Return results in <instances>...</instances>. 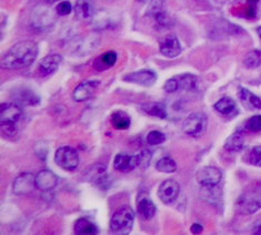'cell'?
<instances>
[{"label": "cell", "mask_w": 261, "mask_h": 235, "mask_svg": "<svg viewBox=\"0 0 261 235\" xmlns=\"http://www.w3.org/2000/svg\"><path fill=\"white\" fill-rule=\"evenodd\" d=\"M38 45L32 40L17 42L2 58L4 69L17 70L32 66L38 57Z\"/></svg>", "instance_id": "cell-1"}, {"label": "cell", "mask_w": 261, "mask_h": 235, "mask_svg": "<svg viewBox=\"0 0 261 235\" xmlns=\"http://www.w3.org/2000/svg\"><path fill=\"white\" fill-rule=\"evenodd\" d=\"M236 207L244 215H251L261 210V182L248 184L236 202Z\"/></svg>", "instance_id": "cell-2"}, {"label": "cell", "mask_w": 261, "mask_h": 235, "mask_svg": "<svg viewBox=\"0 0 261 235\" xmlns=\"http://www.w3.org/2000/svg\"><path fill=\"white\" fill-rule=\"evenodd\" d=\"M135 222V212L129 205L119 208L110 219L109 230L111 235H128Z\"/></svg>", "instance_id": "cell-3"}, {"label": "cell", "mask_w": 261, "mask_h": 235, "mask_svg": "<svg viewBox=\"0 0 261 235\" xmlns=\"http://www.w3.org/2000/svg\"><path fill=\"white\" fill-rule=\"evenodd\" d=\"M208 126V118L203 112H194L186 118L182 130L186 134L192 138H199L206 132Z\"/></svg>", "instance_id": "cell-4"}, {"label": "cell", "mask_w": 261, "mask_h": 235, "mask_svg": "<svg viewBox=\"0 0 261 235\" xmlns=\"http://www.w3.org/2000/svg\"><path fill=\"white\" fill-rule=\"evenodd\" d=\"M55 162L66 171H74L79 165V154L71 146H61L55 153Z\"/></svg>", "instance_id": "cell-5"}, {"label": "cell", "mask_w": 261, "mask_h": 235, "mask_svg": "<svg viewBox=\"0 0 261 235\" xmlns=\"http://www.w3.org/2000/svg\"><path fill=\"white\" fill-rule=\"evenodd\" d=\"M221 171L215 166H203L200 170H198L196 179L198 183L204 188L217 187L221 181Z\"/></svg>", "instance_id": "cell-6"}, {"label": "cell", "mask_w": 261, "mask_h": 235, "mask_svg": "<svg viewBox=\"0 0 261 235\" xmlns=\"http://www.w3.org/2000/svg\"><path fill=\"white\" fill-rule=\"evenodd\" d=\"M36 188V175L33 173L24 172L18 175L14 184H12V190L16 195H28L34 191Z\"/></svg>", "instance_id": "cell-7"}, {"label": "cell", "mask_w": 261, "mask_h": 235, "mask_svg": "<svg viewBox=\"0 0 261 235\" xmlns=\"http://www.w3.org/2000/svg\"><path fill=\"white\" fill-rule=\"evenodd\" d=\"M180 193V184L172 179H168L160 184L158 189V196L161 202L165 204H172Z\"/></svg>", "instance_id": "cell-8"}, {"label": "cell", "mask_w": 261, "mask_h": 235, "mask_svg": "<svg viewBox=\"0 0 261 235\" xmlns=\"http://www.w3.org/2000/svg\"><path fill=\"white\" fill-rule=\"evenodd\" d=\"M2 113V126H17L22 116V110L14 102H5L0 109Z\"/></svg>", "instance_id": "cell-9"}, {"label": "cell", "mask_w": 261, "mask_h": 235, "mask_svg": "<svg viewBox=\"0 0 261 235\" xmlns=\"http://www.w3.org/2000/svg\"><path fill=\"white\" fill-rule=\"evenodd\" d=\"M100 85V81L99 80H85L82 83H79L76 88H74L72 92V98L76 102H84L88 100L94 94L96 90Z\"/></svg>", "instance_id": "cell-10"}, {"label": "cell", "mask_w": 261, "mask_h": 235, "mask_svg": "<svg viewBox=\"0 0 261 235\" xmlns=\"http://www.w3.org/2000/svg\"><path fill=\"white\" fill-rule=\"evenodd\" d=\"M123 80L126 82L136 83L142 86H151L157 80L156 72L149 69H144L139 71H135L132 73H128L127 76L123 77Z\"/></svg>", "instance_id": "cell-11"}, {"label": "cell", "mask_w": 261, "mask_h": 235, "mask_svg": "<svg viewBox=\"0 0 261 235\" xmlns=\"http://www.w3.org/2000/svg\"><path fill=\"white\" fill-rule=\"evenodd\" d=\"M61 63H63V57H61L60 54H48L45 58H42L40 60L38 68H37V71H38L39 76L41 77L50 76L54 72L57 71Z\"/></svg>", "instance_id": "cell-12"}, {"label": "cell", "mask_w": 261, "mask_h": 235, "mask_svg": "<svg viewBox=\"0 0 261 235\" xmlns=\"http://www.w3.org/2000/svg\"><path fill=\"white\" fill-rule=\"evenodd\" d=\"M160 52L167 58H175L181 52V46L175 35H168L160 41Z\"/></svg>", "instance_id": "cell-13"}, {"label": "cell", "mask_w": 261, "mask_h": 235, "mask_svg": "<svg viewBox=\"0 0 261 235\" xmlns=\"http://www.w3.org/2000/svg\"><path fill=\"white\" fill-rule=\"evenodd\" d=\"M58 183V178L54 172L49 170H41L36 174V188L43 192L51 191Z\"/></svg>", "instance_id": "cell-14"}, {"label": "cell", "mask_w": 261, "mask_h": 235, "mask_svg": "<svg viewBox=\"0 0 261 235\" xmlns=\"http://www.w3.org/2000/svg\"><path fill=\"white\" fill-rule=\"evenodd\" d=\"M108 173L107 168L101 163L92 164L85 172V179L88 182L94 183L95 185H101L107 181Z\"/></svg>", "instance_id": "cell-15"}, {"label": "cell", "mask_w": 261, "mask_h": 235, "mask_svg": "<svg viewBox=\"0 0 261 235\" xmlns=\"http://www.w3.org/2000/svg\"><path fill=\"white\" fill-rule=\"evenodd\" d=\"M137 213H138L139 218L149 221L153 219V216L157 213V208L151 199L147 195L139 196L138 202H137Z\"/></svg>", "instance_id": "cell-16"}, {"label": "cell", "mask_w": 261, "mask_h": 235, "mask_svg": "<svg viewBox=\"0 0 261 235\" xmlns=\"http://www.w3.org/2000/svg\"><path fill=\"white\" fill-rule=\"evenodd\" d=\"M114 168L117 171L123 173H127L129 171H133L136 168H138L137 154L136 156H129V154L126 153H118L114 161Z\"/></svg>", "instance_id": "cell-17"}, {"label": "cell", "mask_w": 261, "mask_h": 235, "mask_svg": "<svg viewBox=\"0 0 261 235\" xmlns=\"http://www.w3.org/2000/svg\"><path fill=\"white\" fill-rule=\"evenodd\" d=\"M100 43V36L98 34H88L83 39H80L76 45V52L80 55H85L92 52Z\"/></svg>", "instance_id": "cell-18"}, {"label": "cell", "mask_w": 261, "mask_h": 235, "mask_svg": "<svg viewBox=\"0 0 261 235\" xmlns=\"http://www.w3.org/2000/svg\"><path fill=\"white\" fill-rule=\"evenodd\" d=\"M98 225L88 218H79L73 224L74 235H99Z\"/></svg>", "instance_id": "cell-19"}, {"label": "cell", "mask_w": 261, "mask_h": 235, "mask_svg": "<svg viewBox=\"0 0 261 235\" xmlns=\"http://www.w3.org/2000/svg\"><path fill=\"white\" fill-rule=\"evenodd\" d=\"M50 9L47 8L46 6H38L35 9V15L33 17V22L35 26L39 28H45L51 23V21L55 19L53 12L49 11Z\"/></svg>", "instance_id": "cell-20"}, {"label": "cell", "mask_w": 261, "mask_h": 235, "mask_svg": "<svg viewBox=\"0 0 261 235\" xmlns=\"http://www.w3.org/2000/svg\"><path fill=\"white\" fill-rule=\"evenodd\" d=\"M73 10L74 15L80 20L91 19L95 15L94 5H92L91 0H77Z\"/></svg>", "instance_id": "cell-21"}, {"label": "cell", "mask_w": 261, "mask_h": 235, "mask_svg": "<svg viewBox=\"0 0 261 235\" xmlns=\"http://www.w3.org/2000/svg\"><path fill=\"white\" fill-rule=\"evenodd\" d=\"M238 96L242 106H244L246 109H249V110L261 109V99L256 95H253L251 91L245 88H240Z\"/></svg>", "instance_id": "cell-22"}, {"label": "cell", "mask_w": 261, "mask_h": 235, "mask_svg": "<svg viewBox=\"0 0 261 235\" xmlns=\"http://www.w3.org/2000/svg\"><path fill=\"white\" fill-rule=\"evenodd\" d=\"M117 59L118 54L116 51H107L96 58V60L94 61V68L99 72L108 70L116 65Z\"/></svg>", "instance_id": "cell-23"}, {"label": "cell", "mask_w": 261, "mask_h": 235, "mask_svg": "<svg viewBox=\"0 0 261 235\" xmlns=\"http://www.w3.org/2000/svg\"><path fill=\"white\" fill-rule=\"evenodd\" d=\"M217 112L222 115H233L237 113V106L233 99L225 97L220 99L219 101H217L214 106Z\"/></svg>", "instance_id": "cell-24"}, {"label": "cell", "mask_w": 261, "mask_h": 235, "mask_svg": "<svg viewBox=\"0 0 261 235\" xmlns=\"http://www.w3.org/2000/svg\"><path fill=\"white\" fill-rule=\"evenodd\" d=\"M245 145V137L240 131L232 133L225 142V150L229 152H239Z\"/></svg>", "instance_id": "cell-25"}, {"label": "cell", "mask_w": 261, "mask_h": 235, "mask_svg": "<svg viewBox=\"0 0 261 235\" xmlns=\"http://www.w3.org/2000/svg\"><path fill=\"white\" fill-rule=\"evenodd\" d=\"M110 122L111 126L117 130H127L130 127L132 120H130V116L123 111H116L111 114Z\"/></svg>", "instance_id": "cell-26"}, {"label": "cell", "mask_w": 261, "mask_h": 235, "mask_svg": "<svg viewBox=\"0 0 261 235\" xmlns=\"http://www.w3.org/2000/svg\"><path fill=\"white\" fill-rule=\"evenodd\" d=\"M179 82V90L186 91H197L199 89V79L192 75H181L177 76Z\"/></svg>", "instance_id": "cell-27"}, {"label": "cell", "mask_w": 261, "mask_h": 235, "mask_svg": "<svg viewBox=\"0 0 261 235\" xmlns=\"http://www.w3.org/2000/svg\"><path fill=\"white\" fill-rule=\"evenodd\" d=\"M141 110L149 115L160 118V119H166L167 118V111L163 103L150 102V103L142 104Z\"/></svg>", "instance_id": "cell-28"}, {"label": "cell", "mask_w": 261, "mask_h": 235, "mask_svg": "<svg viewBox=\"0 0 261 235\" xmlns=\"http://www.w3.org/2000/svg\"><path fill=\"white\" fill-rule=\"evenodd\" d=\"M16 98L18 102L24 104V106H35V104L39 102V98L35 95V92L29 89L20 90Z\"/></svg>", "instance_id": "cell-29"}, {"label": "cell", "mask_w": 261, "mask_h": 235, "mask_svg": "<svg viewBox=\"0 0 261 235\" xmlns=\"http://www.w3.org/2000/svg\"><path fill=\"white\" fill-rule=\"evenodd\" d=\"M244 65L247 69H256L261 66V51L252 50L244 58Z\"/></svg>", "instance_id": "cell-30"}, {"label": "cell", "mask_w": 261, "mask_h": 235, "mask_svg": "<svg viewBox=\"0 0 261 235\" xmlns=\"http://www.w3.org/2000/svg\"><path fill=\"white\" fill-rule=\"evenodd\" d=\"M156 169L163 173H173L177 171V164L171 158L165 157L158 161L156 164Z\"/></svg>", "instance_id": "cell-31"}, {"label": "cell", "mask_w": 261, "mask_h": 235, "mask_svg": "<svg viewBox=\"0 0 261 235\" xmlns=\"http://www.w3.org/2000/svg\"><path fill=\"white\" fill-rule=\"evenodd\" d=\"M166 141V134L158 130H152L147 135V143L150 145H159L163 144Z\"/></svg>", "instance_id": "cell-32"}, {"label": "cell", "mask_w": 261, "mask_h": 235, "mask_svg": "<svg viewBox=\"0 0 261 235\" xmlns=\"http://www.w3.org/2000/svg\"><path fill=\"white\" fill-rule=\"evenodd\" d=\"M246 130L252 133L261 131V114L253 115L246 122Z\"/></svg>", "instance_id": "cell-33"}, {"label": "cell", "mask_w": 261, "mask_h": 235, "mask_svg": "<svg viewBox=\"0 0 261 235\" xmlns=\"http://www.w3.org/2000/svg\"><path fill=\"white\" fill-rule=\"evenodd\" d=\"M152 158L151 151L148 150H142L141 152H139L137 154V159H138V168L141 169H146L150 164V161Z\"/></svg>", "instance_id": "cell-34"}, {"label": "cell", "mask_w": 261, "mask_h": 235, "mask_svg": "<svg viewBox=\"0 0 261 235\" xmlns=\"http://www.w3.org/2000/svg\"><path fill=\"white\" fill-rule=\"evenodd\" d=\"M249 162L254 165L261 168V145L254 146L249 153Z\"/></svg>", "instance_id": "cell-35"}, {"label": "cell", "mask_w": 261, "mask_h": 235, "mask_svg": "<svg viewBox=\"0 0 261 235\" xmlns=\"http://www.w3.org/2000/svg\"><path fill=\"white\" fill-rule=\"evenodd\" d=\"M56 11L59 16H68L72 11V6L69 2H61L56 7Z\"/></svg>", "instance_id": "cell-36"}, {"label": "cell", "mask_w": 261, "mask_h": 235, "mask_svg": "<svg viewBox=\"0 0 261 235\" xmlns=\"http://www.w3.org/2000/svg\"><path fill=\"white\" fill-rule=\"evenodd\" d=\"M164 89L168 92V94H173V92L178 91L179 90V82H178L177 77H173L169 80H167L165 85H164Z\"/></svg>", "instance_id": "cell-37"}, {"label": "cell", "mask_w": 261, "mask_h": 235, "mask_svg": "<svg viewBox=\"0 0 261 235\" xmlns=\"http://www.w3.org/2000/svg\"><path fill=\"white\" fill-rule=\"evenodd\" d=\"M190 232L194 235H200L203 232V226L200 223H194L190 226Z\"/></svg>", "instance_id": "cell-38"}, {"label": "cell", "mask_w": 261, "mask_h": 235, "mask_svg": "<svg viewBox=\"0 0 261 235\" xmlns=\"http://www.w3.org/2000/svg\"><path fill=\"white\" fill-rule=\"evenodd\" d=\"M252 235H261V224H258L252 228Z\"/></svg>", "instance_id": "cell-39"}, {"label": "cell", "mask_w": 261, "mask_h": 235, "mask_svg": "<svg viewBox=\"0 0 261 235\" xmlns=\"http://www.w3.org/2000/svg\"><path fill=\"white\" fill-rule=\"evenodd\" d=\"M237 2H240V0H221V3H226V4H233Z\"/></svg>", "instance_id": "cell-40"}, {"label": "cell", "mask_w": 261, "mask_h": 235, "mask_svg": "<svg viewBox=\"0 0 261 235\" xmlns=\"http://www.w3.org/2000/svg\"><path fill=\"white\" fill-rule=\"evenodd\" d=\"M257 33H258V35H259V37H260V39H261V26L257 29Z\"/></svg>", "instance_id": "cell-41"}, {"label": "cell", "mask_w": 261, "mask_h": 235, "mask_svg": "<svg viewBox=\"0 0 261 235\" xmlns=\"http://www.w3.org/2000/svg\"><path fill=\"white\" fill-rule=\"evenodd\" d=\"M45 2H47V3H55V2H59V0H45Z\"/></svg>", "instance_id": "cell-42"}, {"label": "cell", "mask_w": 261, "mask_h": 235, "mask_svg": "<svg viewBox=\"0 0 261 235\" xmlns=\"http://www.w3.org/2000/svg\"><path fill=\"white\" fill-rule=\"evenodd\" d=\"M251 2H256V3H258V2H259V0H251Z\"/></svg>", "instance_id": "cell-43"}]
</instances>
